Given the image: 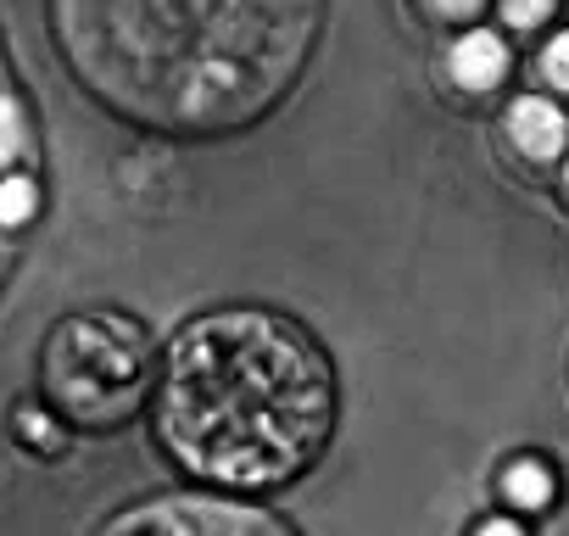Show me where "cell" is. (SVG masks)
Segmentation results:
<instances>
[{
    "instance_id": "obj_11",
    "label": "cell",
    "mask_w": 569,
    "mask_h": 536,
    "mask_svg": "<svg viewBox=\"0 0 569 536\" xmlns=\"http://www.w3.org/2000/svg\"><path fill=\"white\" fill-rule=\"evenodd\" d=\"M547 12H552V0H502V18H508L513 29H536Z\"/></svg>"
},
{
    "instance_id": "obj_10",
    "label": "cell",
    "mask_w": 569,
    "mask_h": 536,
    "mask_svg": "<svg viewBox=\"0 0 569 536\" xmlns=\"http://www.w3.org/2000/svg\"><path fill=\"white\" fill-rule=\"evenodd\" d=\"M541 73H547V85H552V90H569V34H558V40L547 46Z\"/></svg>"
},
{
    "instance_id": "obj_1",
    "label": "cell",
    "mask_w": 569,
    "mask_h": 536,
    "mask_svg": "<svg viewBox=\"0 0 569 536\" xmlns=\"http://www.w3.org/2000/svg\"><path fill=\"white\" fill-rule=\"evenodd\" d=\"M79 79L151 129H229L308 62L319 0H57Z\"/></svg>"
},
{
    "instance_id": "obj_8",
    "label": "cell",
    "mask_w": 569,
    "mask_h": 536,
    "mask_svg": "<svg viewBox=\"0 0 569 536\" xmlns=\"http://www.w3.org/2000/svg\"><path fill=\"white\" fill-rule=\"evenodd\" d=\"M34 212V185L29 179H7L0 185V224H23Z\"/></svg>"
},
{
    "instance_id": "obj_7",
    "label": "cell",
    "mask_w": 569,
    "mask_h": 536,
    "mask_svg": "<svg viewBox=\"0 0 569 536\" xmlns=\"http://www.w3.org/2000/svg\"><path fill=\"white\" fill-rule=\"evenodd\" d=\"M502 492H508L519 508H541V503H547V492H552V480H547V469H541V464H530V458H525V464H513V469L502 475Z\"/></svg>"
},
{
    "instance_id": "obj_2",
    "label": "cell",
    "mask_w": 569,
    "mask_h": 536,
    "mask_svg": "<svg viewBox=\"0 0 569 536\" xmlns=\"http://www.w3.org/2000/svg\"><path fill=\"white\" fill-rule=\"evenodd\" d=\"M336 386L319 347L273 314L190 325L162 375V441L223 486H273L313 464Z\"/></svg>"
},
{
    "instance_id": "obj_9",
    "label": "cell",
    "mask_w": 569,
    "mask_h": 536,
    "mask_svg": "<svg viewBox=\"0 0 569 536\" xmlns=\"http://www.w3.org/2000/svg\"><path fill=\"white\" fill-rule=\"evenodd\" d=\"M23 146V112L0 96V162H12V151Z\"/></svg>"
},
{
    "instance_id": "obj_3",
    "label": "cell",
    "mask_w": 569,
    "mask_h": 536,
    "mask_svg": "<svg viewBox=\"0 0 569 536\" xmlns=\"http://www.w3.org/2000/svg\"><path fill=\"white\" fill-rule=\"evenodd\" d=\"M46 386L84 425L123 419L140 403V386H146V341H140V330L123 325V319H101V314L68 319L51 336Z\"/></svg>"
},
{
    "instance_id": "obj_5",
    "label": "cell",
    "mask_w": 569,
    "mask_h": 536,
    "mask_svg": "<svg viewBox=\"0 0 569 536\" xmlns=\"http://www.w3.org/2000/svg\"><path fill=\"white\" fill-rule=\"evenodd\" d=\"M508 135H513V146L525 157H558V146H563V112L552 101H541V96H525L508 112Z\"/></svg>"
},
{
    "instance_id": "obj_4",
    "label": "cell",
    "mask_w": 569,
    "mask_h": 536,
    "mask_svg": "<svg viewBox=\"0 0 569 536\" xmlns=\"http://www.w3.org/2000/svg\"><path fill=\"white\" fill-rule=\"evenodd\" d=\"M107 536H291V530L257 508L173 497V503H151V508L123 514L118 525H107Z\"/></svg>"
},
{
    "instance_id": "obj_13",
    "label": "cell",
    "mask_w": 569,
    "mask_h": 536,
    "mask_svg": "<svg viewBox=\"0 0 569 536\" xmlns=\"http://www.w3.org/2000/svg\"><path fill=\"white\" fill-rule=\"evenodd\" d=\"M436 7H441L447 18H463V12H475V7H480V0H436Z\"/></svg>"
},
{
    "instance_id": "obj_6",
    "label": "cell",
    "mask_w": 569,
    "mask_h": 536,
    "mask_svg": "<svg viewBox=\"0 0 569 536\" xmlns=\"http://www.w3.org/2000/svg\"><path fill=\"white\" fill-rule=\"evenodd\" d=\"M508 73V46L497 40V34H463L458 46H452V79L463 85V90H491L497 79Z\"/></svg>"
},
{
    "instance_id": "obj_12",
    "label": "cell",
    "mask_w": 569,
    "mask_h": 536,
    "mask_svg": "<svg viewBox=\"0 0 569 536\" xmlns=\"http://www.w3.org/2000/svg\"><path fill=\"white\" fill-rule=\"evenodd\" d=\"M475 536H525V530H519V525H508V519H486Z\"/></svg>"
}]
</instances>
